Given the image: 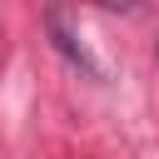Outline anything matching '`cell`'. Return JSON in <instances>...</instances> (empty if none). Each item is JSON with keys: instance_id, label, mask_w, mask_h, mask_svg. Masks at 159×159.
Listing matches in <instances>:
<instances>
[{"instance_id": "6da1fadb", "label": "cell", "mask_w": 159, "mask_h": 159, "mask_svg": "<svg viewBox=\"0 0 159 159\" xmlns=\"http://www.w3.org/2000/svg\"><path fill=\"white\" fill-rule=\"evenodd\" d=\"M45 25H50V40H55V50L75 65V70H84V75H99V65H94V55H89V45L65 25V15L60 10H45Z\"/></svg>"}]
</instances>
